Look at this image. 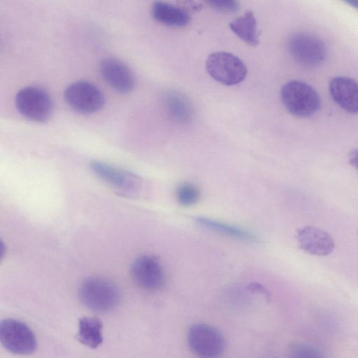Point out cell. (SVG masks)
<instances>
[{"mask_svg":"<svg viewBox=\"0 0 358 358\" xmlns=\"http://www.w3.org/2000/svg\"><path fill=\"white\" fill-rule=\"evenodd\" d=\"M78 297L88 309L97 313H108L117 307L120 294L116 285L110 280L101 277H90L80 284Z\"/></svg>","mask_w":358,"mask_h":358,"instance_id":"obj_1","label":"cell"},{"mask_svg":"<svg viewBox=\"0 0 358 358\" xmlns=\"http://www.w3.org/2000/svg\"><path fill=\"white\" fill-rule=\"evenodd\" d=\"M280 98L288 112L299 117H309L320 107L318 93L310 85L301 80L286 83L281 88Z\"/></svg>","mask_w":358,"mask_h":358,"instance_id":"obj_2","label":"cell"},{"mask_svg":"<svg viewBox=\"0 0 358 358\" xmlns=\"http://www.w3.org/2000/svg\"><path fill=\"white\" fill-rule=\"evenodd\" d=\"M15 106L26 118L37 122H46L53 112V102L49 94L36 86L20 89L15 96Z\"/></svg>","mask_w":358,"mask_h":358,"instance_id":"obj_3","label":"cell"},{"mask_svg":"<svg viewBox=\"0 0 358 358\" xmlns=\"http://www.w3.org/2000/svg\"><path fill=\"white\" fill-rule=\"evenodd\" d=\"M0 342L6 350L20 355L32 354L37 348L32 330L23 322L10 318L0 322Z\"/></svg>","mask_w":358,"mask_h":358,"instance_id":"obj_4","label":"cell"},{"mask_svg":"<svg viewBox=\"0 0 358 358\" xmlns=\"http://www.w3.org/2000/svg\"><path fill=\"white\" fill-rule=\"evenodd\" d=\"M206 68L214 80L225 85H234L241 83L248 73L241 59L226 52L210 54L206 59Z\"/></svg>","mask_w":358,"mask_h":358,"instance_id":"obj_5","label":"cell"},{"mask_svg":"<svg viewBox=\"0 0 358 358\" xmlns=\"http://www.w3.org/2000/svg\"><path fill=\"white\" fill-rule=\"evenodd\" d=\"M66 103L74 110L90 114L99 110L105 103L101 90L93 83L78 80L70 84L64 91Z\"/></svg>","mask_w":358,"mask_h":358,"instance_id":"obj_6","label":"cell"},{"mask_svg":"<svg viewBox=\"0 0 358 358\" xmlns=\"http://www.w3.org/2000/svg\"><path fill=\"white\" fill-rule=\"evenodd\" d=\"M288 49L292 57L305 66H320L325 59L324 43L317 36L308 33H295L288 41Z\"/></svg>","mask_w":358,"mask_h":358,"instance_id":"obj_7","label":"cell"},{"mask_svg":"<svg viewBox=\"0 0 358 358\" xmlns=\"http://www.w3.org/2000/svg\"><path fill=\"white\" fill-rule=\"evenodd\" d=\"M187 340L191 350L201 358H216L224 348L221 334L213 327L206 324L192 326Z\"/></svg>","mask_w":358,"mask_h":358,"instance_id":"obj_8","label":"cell"},{"mask_svg":"<svg viewBox=\"0 0 358 358\" xmlns=\"http://www.w3.org/2000/svg\"><path fill=\"white\" fill-rule=\"evenodd\" d=\"M131 275L138 287L148 291L160 289L165 281L160 262L151 255H143L136 259L131 266Z\"/></svg>","mask_w":358,"mask_h":358,"instance_id":"obj_9","label":"cell"},{"mask_svg":"<svg viewBox=\"0 0 358 358\" xmlns=\"http://www.w3.org/2000/svg\"><path fill=\"white\" fill-rule=\"evenodd\" d=\"M296 238L303 251L316 256H327L335 248L331 236L320 228L306 226L297 230Z\"/></svg>","mask_w":358,"mask_h":358,"instance_id":"obj_10","label":"cell"},{"mask_svg":"<svg viewBox=\"0 0 358 358\" xmlns=\"http://www.w3.org/2000/svg\"><path fill=\"white\" fill-rule=\"evenodd\" d=\"M99 70L105 81L117 92L124 94L133 90L135 80L132 71L121 60L104 58L100 63Z\"/></svg>","mask_w":358,"mask_h":358,"instance_id":"obj_11","label":"cell"},{"mask_svg":"<svg viewBox=\"0 0 358 358\" xmlns=\"http://www.w3.org/2000/svg\"><path fill=\"white\" fill-rule=\"evenodd\" d=\"M331 98L344 110L358 113V83L351 78L336 76L329 83Z\"/></svg>","mask_w":358,"mask_h":358,"instance_id":"obj_12","label":"cell"},{"mask_svg":"<svg viewBox=\"0 0 358 358\" xmlns=\"http://www.w3.org/2000/svg\"><path fill=\"white\" fill-rule=\"evenodd\" d=\"M90 168L99 178L116 188L131 191L138 185L139 180L136 176L106 163L92 161Z\"/></svg>","mask_w":358,"mask_h":358,"instance_id":"obj_13","label":"cell"},{"mask_svg":"<svg viewBox=\"0 0 358 358\" xmlns=\"http://www.w3.org/2000/svg\"><path fill=\"white\" fill-rule=\"evenodd\" d=\"M152 15L156 21L169 27H184L190 21L186 10L164 1L152 3Z\"/></svg>","mask_w":358,"mask_h":358,"instance_id":"obj_14","label":"cell"},{"mask_svg":"<svg viewBox=\"0 0 358 358\" xmlns=\"http://www.w3.org/2000/svg\"><path fill=\"white\" fill-rule=\"evenodd\" d=\"M164 103L166 113L174 122L186 124L192 120V105L185 95L177 91H169L164 95Z\"/></svg>","mask_w":358,"mask_h":358,"instance_id":"obj_15","label":"cell"},{"mask_svg":"<svg viewBox=\"0 0 358 358\" xmlns=\"http://www.w3.org/2000/svg\"><path fill=\"white\" fill-rule=\"evenodd\" d=\"M103 324L96 317H83L79 320L78 339L90 348H96L103 343Z\"/></svg>","mask_w":358,"mask_h":358,"instance_id":"obj_16","label":"cell"},{"mask_svg":"<svg viewBox=\"0 0 358 358\" xmlns=\"http://www.w3.org/2000/svg\"><path fill=\"white\" fill-rule=\"evenodd\" d=\"M231 30L249 45L255 46L259 43L257 31V22L252 11L248 10L243 15L229 23Z\"/></svg>","mask_w":358,"mask_h":358,"instance_id":"obj_17","label":"cell"},{"mask_svg":"<svg viewBox=\"0 0 358 358\" xmlns=\"http://www.w3.org/2000/svg\"><path fill=\"white\" fill-rule=\"evenodd\" d=\"M195 220L202 227L224 235L242 241H256V237L253 234L239 227L203 217H197Z\"/></svg>","mask_w":358,"mask_h":358,"instance_id":"obj_18","label":"cell"},{"mask_svg":"<svg viewBox=\"0 0 358 358\" xmlns=\"http://www.w3.org/2000/svg\"><path fill=\"white\" fill-rule=\"evenodd\" d=\"M199 196V189L191 183H182L176 189V199L182 206H188L196 203Z\"/></svg>","mask_w":358,"mask_h":358,"instance_id":"obj_19","label":"cell"},{"mask_svg":"<svg viewBox=\"0 0 358 358\" xmlns=\"http://www.w3.org/2000/svg\"><path fill=\"white\" fill-rule=\"evenodd\" d=\"M290 358H323L315 349L305 345H295L290 352Z\"/></svg>","mask_w":358,"mask_h":358,"instance_id":"obj_20","label":"cell"},{"mask_svg":"<svg viewBox=\"0 0 358 358\" xmlns=\"http://www.w3.org/2000/svg\"><path fill=\"white\" fill-rule=\"evenodd\" d=\"M208 3L213 8L222 11L234 13L238 10V3L234 0H214L209 1Z\"/></svg>","mask_w":358,"mask_h":358,"instance_id":"obj_21","label":"cell"},{"mask_svg":"<svg viewBox=\"0 0 358 358\" xmlns=\"http://www.w3.org/2000/svg\"><path fill=\"white\" fill-rule=\"evenodd\" d=\"M349 163L358 171V149H355L350 152Z\"/></svg>","mask_w":358,"mask_h":358,"instance_id":"obj_22","label":"cell"},{"mask_svg":"<svg viewBox=\"0 0 358 358\" xmlns=\"http://www.w3.org/2000/svg\"><path fill=\"white\" fill-rule=\"evenodd\" d=\"M346 3L358 10V0H350L347 1Z\"/></svg>","mask_w":358,"mask_h":358,"instance_id":"obj_23","label":"cell"}]
</instances>
